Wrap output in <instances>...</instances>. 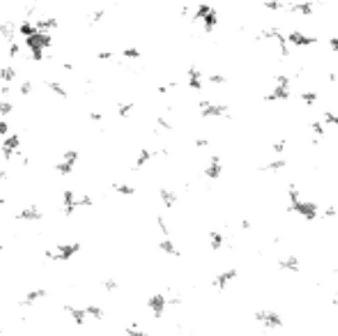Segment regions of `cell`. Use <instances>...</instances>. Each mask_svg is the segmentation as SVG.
Returning <instances> with one entry per match:
<instances>
[{
    "label": "cell",
    "mask_w": 338,
    "mask_h": 336,
    "mask_svg": "<svg viewBox=\"0 0 338 336\" xmlns=\"http://www.w3.org/2000/svg\"><path fill=\"white\" fill-rule=\"evenodd\" d=\"M0 136L2 138L10 136V122H7V120H0Z\"/></svg>",
    "instance_id": "cell-27"
},
{
    "label": "cell",
    "mask_w": 338,
    "mask_h": 336,
    "mask_svg": "<svg viewBox=\"0 0 338 336\" xmlns=\"http://www.w3.org/2000/svg\"><path fill=\"white\" fill-rule=\"evenodd\" d=\"M64 311H67L69 318L74 320L78 327L86 325V318H88V311H86V308H74V306H69V304H67V306H64Z\"/></svg>",
    "instance_id": "cell-9"
},
{
    "label": "cell",
    "mask_w": 338,
    "mask_h": 336,
    "mask_svg": "<svg viewBox=\"0 0 338 336\" xmlns=\"http://www.w3.org/2000/svg\"><path fill=\"white\" fill-rule=\"evenodd\" d=\"M118 288H120V283H118V281H115V279H106V281H104V290L115 292V290H118Z\"/></svg>",
    "instance_id": "cell-24"
},
{
    "label": "cell",
    "mask_w": 338,
    "mask_h": 336,
    "mask_svg": "<svg viewBox=\"0 0 338 336\" xmlns=\"http://www.w3.org/2000/svg\"><path fill=\"white\" fill-rule=\"evenodd\" d=\"M18 53H21V46H18L16 42H12V44H10V56H12V58H16Z\"/></svg>",
    "instance_id": "cell-29"
},
{
    "label": "cell",
    "mask_w": 338,
    "mask_h": 336,
    "mask_svg": "<svg viewBox=\"0 0 338 336\" xmlns=\"http://www.w3.org/2000/svg\"><path fill=\"white\" fill-rule=\"evenodd\" d=\"M154 154H156V152H152V150H140V154L136 157V168H143V166L148 164V161L152 159Z\"/></svg>",
    "instance_id": "cell-16"
},
{
    "label": "cell",
    "mask_w": 338,
    "mask_h": 336,
    "mask_svg": "<svg viewBox=\"0 0 338 336\" xmlns=\"http://www.w3.org/2000/svg\"><path fill=\"white\" fill-rule=\"evenodd\" d=\"M159 198L164 203V207H168V210L178 205V194L172 189H159Z\"/></svg>",
    "instance_id": "cell-8"
},
{
    "label": "cell",
    "mask_w": 338,
    "mask_h": 336,
    "mask_svg": "<svg viewBox=\"0 0 338 336\" xmlns=\"http://www.w3.org/2000/svg\"><path fill=\"white\" fill-rule=\"evenodd\" d=\"M113 189H115V194H120V196H134L136 194V189H134L132 184H124V182L113 184Z\"/></svg>",
    "instance_id": "cell-17"
},
{
    "label": "cell",
    "mask_w": 338,
    "mask_h": 336,
    "mask_svg": "<svg viewBox=\"0 0 338 336\" xmlns=\"http://www.w3.org/2000/svg\"><path fill=\"white\" fill-rule=\"evenodd\" d=\"M18 145H21V136L18 134H10V136H5V143H2V157H5L7 161L16 154V150H18Z\"/></svg>",
    "instance_id": "cell-5"
},
{
    "label": "cell",
    "mask_w": 338,
    "mask_h": 336,
    "mask_svg": "<svg viewBox=\"0 0 338 336\" xmlns=\"http://www.w3.org/2000/svg\"><path fill=\"white\" fill-rule=\"evenodd\" d=\"M122 58H126V60H140L143 53H140V49H136V46H126V49H122Z\"/></svg>",
    "instance_id": "cell-14"
},
{
    "label": "cell",
    "mask_w": 338,
    "mask_h": 336,
    "mask_svg": "<svg viewBox=\"0 0 338 336\" xmlns=\"http://www.w3.org/2000/svg\"><path fill=\"white\" fill-rule=\"evenodd\" d=\"M14 113V104L10 99H0V115H12Z\"/></svg>",
    "instance_id": "cell-22"
},
{
    "label": "cell",
    "mask_w": 338,
    "mask_h": 336,
    "mask_svg": "<svg viewBox=\"0 0 338 336\" xmlns=\"http://www.w3.org/2000/svg\"><path fill=\"white\" fill-rule=\"evenodd\" d=\"M18 33H21L23 37H30V35L37 33V26H34V23H30V21H23L21 26H18Z\"/></svg>",
    "instance_id": "cell-20"
},
{
    "label": "cell",
    "mask_w": 338,
    "mask_h": 336,
    "mask_svg": "<svg viewBox=\"0 0 338 336\" xmlns=\"http://www.w3.org/2000/svg\"><path fill=\"white\" fill-rule=\"evenodd\" d=\"M159 249H161V253H166V256H172V258H178L180 256V249L175 246V242H172L170 237H164L159 242Z\"/></svg>",
    "instance_id": "cell-11"
},
{
    "label": "cell",
    "mask_w": 338,
    "mask_h": 336,
    "mask_svg": "<svg viewBox=\"0 0 338 336\" xmlns=\"http://www.w3.org/2000/svg\"><path fill=\"white\" fill-rule=\"evenodd\" d=\"M46 88H48L51 92H56V95H58L60 99H67V97H69L67 88H64L62 83H60V81H46Z\"/></svg>",
    "instance_id": "cell-13"
},
{
    "label": "cell",
    "mask_w": 338,
    "mask_h": 336,
    "mask_svg": "<svg viewBox=\"0 0 338 336\" xmlns=\"http://www.w3.org/2000/svg\"><path fill=\"white\" fill-rule=\"evenodd\" d=\"M62 69H64V72H72V69H74V65H72V63H62Z\"/></svg>",
    "instance_id": "cell-32"
},
{
    "label": "cell",
    "mask_w": 338,
    "mask_h": 336,
    "mask_svg": "<svg viewBox=\"0 0 338 336\" xmlns=\"http://www.w3.org/2000/svg\"><path fill=\"white\" fill-rule=\"evenodd\" d=\"M76 161H78V152H76V150H67L64 157H62V161H58L56 164V171L60 173V175H69V173L74 171Z\"/></svg>",
    "instance_id": "cell-3"
},
{
    "label": "cell",
    "mask_w": 338,
    "mask_h": 336,
    "mask_svg": "<svg viewBox=\"0 0 338 336\" xmlns=\"http://www.w3.org/2000/svg\"><path fill=\"white\" fill-rule=\"evenodd\" d=\"M0 35H2L7 42H14V35H16V30H14V26H12V23H0Z\"/></svg>",
    "instance_id": "cell-18"
},
{
    "label": "cell",
    "mask_w": 338,
    "mask_h": 336,
    "mask_svg": "<svg viewBox=\"0 0 338 336\" xmlns=\"http://www.w3.org/2000/svg\"><path fill=\"white\" fill-rule=\"evenodd\" d=\"M76 194H74V189H64L62 191V214H74L78 207H76Z\"/></svg>",
    "instance_id": "cell-7"
},
{
    "label": "cell",
    "mask_w": 338,
    "mask_h": 336,
    "mask_svg": "<svg viewBox=\"0 0 338 336\" xmlns=\"http://www.w3.org/2000/svg\"><path fill=\"white\" fill-rule=\"evenodd\" d=\"M92 203H94V200H92L90 196H80V198L76 200V207H92Z\"/></svg>",
    "instance_id": "cell-26"
},
{
    "label": "cell",
    "mask_w": 338,
    "mask_h": 336,
    "mask_svg": "<svg viewBox=\"0 0 338 336\" xmlns=\"http://www.w3.org/2000/svg\"><path fill=\"white\" fill-rule=\"evenodd\" d=\"M0 79L5 81V83H14V79H16V69L12 67V65L2 67V69H0Z\"/></svg>",
    "instance_id": "cell-15"
},
{
    "label": "cell",
    "mask_w": 338,
    "mask_h": 336,
    "mask_svg": "<svg viewBox=\"0 0 338 336\" xmlns=\"http://www.w3.org/2000/svg\"><path fill=\"white\" fill-rule=\"evenodd\" d=\"M86 311H88V315H90V318H94V320H104V315H106V313H104V308L97 306V304H90Z\"/></svg>",
    "instance_id": "cell-21"
},
{
    "label": "cell",
    "mask_w": 338,
    "mask_h": 336,
    "mask_svg": "<svg viewBox=\"0 0 338 336\" xmlns=\"http://www.w3.org/2000/svg\"><path fill=\"white\" fill-rule=\"evenodd\" d=\"M7 177H10V173H7L5 168H0V182H2V180H7Z\"/></svg>",
    "instance_id": "cell-31"
},
{
    "label": "cell",
    "mask_w": 338,
    "mask_h": 336,
    "mask_svg": "<svg viewBox=\"0 0 338 336\" xmlns=\"http://www.w3.org/2000/svg\"><path fill=\"white\" fill-rule=\"evenodd\" d=\"M37 30H46V33H51L53 28H58V19L56 17H44V19H37L34 21Z\"/></svg>",
    "instance_id": "cell-12"
},
{
    "label": "cell",
    "mask_w": 338,
    "mask_h": 336,
    "mask_svg": "<svg viewBox=\"0 0 338 336\" xmlns=\"http://www.w3.org/2000/svg\"><path fill=\"white\" fill-rule=\"evenodd\" d=\"M51 44H53V37L46 30H37L34 35L26 37V46H28V51L32 53L34 60H44V51L51 49Z\"/></svg>",
    "instance_id": "cell-1"
},
{
    "label": "cell",
    "mask_w": 338,
    "mask_h": 336,
    "mask_svg": "<svg viewBox=\"0 0 338 336\" xmlns=\"http://www.w3.org/2000/svg\"><path fill=\"white\" fill-rule=\"evenodd\" d=\"M16 219L18 221H42L44 214H42V210L37 205H28V207H23V210L16 212Z\"/></svg>",
    "instance_id": "cell-6"
},
{
    "label": "cell",
    "mask_w": 338,
    "mask_h": 336,
    "mask_svg": "<svg viewBox=\"0 0 338 336\" xmlns=\"http://www.w3.org/2000/svg\"><path fill=\"white\" fill-rule=\"evenodd\" d=\"M78 251H80L78 242H72V244H58L53 251L51 249L46 251V258H48L51 262H67L69 258H74Z\"/></svg>",
    "instance_id": "cell-2"
},
{
    "label": "cell",
    "mask_w": 338,
    "mask_h": 336,
    "mask_svg": "<svg viewBox=\"0 0 338 336\" xmlns=\"http://www.w3.org/2000/svg\"><path fill=\"white\" fill-rule=\"evenodd\" d=\"M102 118H104V115L99 113V111H92V113H90V120H92V122H102Z\"/></svg>",
    "instance_id": "cell-30"
},
{
    "label": "cell",
    "mask_w": 338,
    "mask_h": 336,
    "mask_svg": "<svg viewBox=\"0 0 338 336\" xmlns=\"http://www.w3.org/2000/svg\"><path fill=\"white\" fill-rule=\"evenodd\" d=\"M97 58H99V60H113L115 53H113V51H99Z\"/></svg>",
    "instance_id": "cell-28"
},
{
    "label": "cell",
    "mask_w": 338,
    "mask_h": 336,
    "mask_svg": "<svg viewBox=\"0 0 338 336\" xmlns=\"http://www.w3.org/2000/svg\"><path fill=\"white\" fill-rule=\"evenodd\" d=\"M166 306H168V297L166 295H152L148 299V308H150V313L154 315V318H161L164 311H166Z\"/></svg>",
    "instance_id": "cell-4"
},
{
    "label": "cell",
    "mask_w": 338,
    "mask_h": 336,
    "mask_svg": "<svg viewBox=\"0 0 338 336\" xmlns=\"http://www.w3.org/2000/svg\"><path fill=\"white\" fill-rule=\"evenodd\" d=\"M46 295L48 292L44 290V288H37V290H30L28 295H26V299L21 302V306H32L34 302H40V299H46Z\"/></svg>",
    "instance_id": "cell-10"
},
{
    "label": "cell",
    "mask_w": 338,
    "mask_h": 336,
    "mask_svg": "<svg viewBox=\"0 0 338 336\" xmlns=\"http://www.w3.org/2000/svg\"><path fill=\"white\" fill-rule=\"evenodd\" d=\"M104 17H106V10H104V7H99L97 12H92V19H90V21H92V26H94V23H99Z\"/></svg>",
    "instance_id": "cell-25"
},
{
    "label": "cell",
    "mask_w": 338,
    "mask_h": 336,
    "mask_svg": "<svg viewBox=\"0 0 338 336\" xmlns=\"http://www.w3.org/2000/svg\"><path fill=\"white\" fill-rule=\"evenodd\" d=\"M18 92H21L23 97H28L30 92H32V81H30V79H26V81H23L21 86H18Z\"/></svg>",
    "instance_id": "cell-23"
},
{
    "label": "cell",
    "mask_w": 338,
    "mask_h": 336,
    "mask_svg": "<svg viewBox=\"0 0 338 336\" xmlns=\"http://www.w3.org/2000/svg\"><path fill=\"white\" fill-rule=\"evenodd\" d=\"M134 109H136V104L134 102H120L118 104V115H120V118H126Z\"/></svg>",
    "instance_id": "cell-19"
},
{
    "label": "cell",
    "mask_w": 338,
    "mask_h": 336,
    "mask_svg": "<svg viewBox=\"0 0 338 336\" xmlns=\"http://www.w3.org/2000/svg\"><path fill=\"white\" fill-rule=\"evenodd\" d=\"M0 205H2V196H0Z\"/></svg>",
    "instance_id": "cell-33"
}]
</instances>
